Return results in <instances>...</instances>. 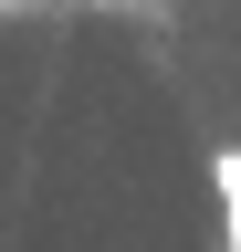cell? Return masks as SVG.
Listing matches in <instances>:
<instances>
[{
    "label": "cell",
    "instance_id": "obj_1",
    "mask_svg": "<svg viewBox=\"0 0 241 252\" xmlns=\"http://www.w3.org/2000/svg\"><path fill=\"white\" fill-rule=\"evenodd\" d=\"M210 189H220V252H241V147H210Z\"/></svg>",
    "mask_w": 241,
    "mask_h": 252
}]
</instances>
